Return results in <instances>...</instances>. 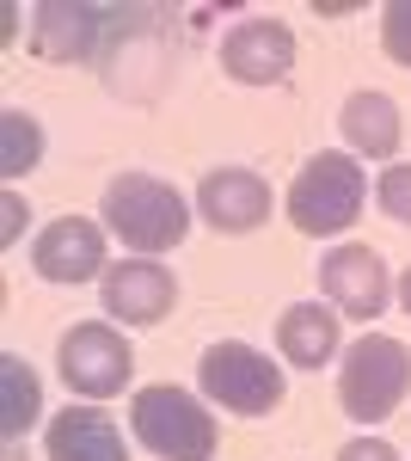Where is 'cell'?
I'll use <instances>...</instances> for the list:
<instances>
[{"label":"cell","instance_id":"6da1fadb","mask_svg":"<svg viewBox=\"0 0 411 461\" xmlns=\"http://www.w3.org/2000/svg\"><path fill=\"white\" fill-rule=\"evenodd\" d=\"M104 221H111V234H117L123 247H136V252H166L191 234L184 197L154 173L111 178V185H104Z\"/></svg>","mask_w":411,"mask_h":461},{"label":"cell","instance_id":"4fadbf2b","mask_svg":"<svg viewBox=\"0 0 411 461\" xmlns=\"http://www.w3.org/2000/svg\"><path fill=\"white\" fill-rule=\"evenodd\" d=\"M49 461H130L123 430L93 406H68L49 425Z\"/></svg>","mask_w":411,"mask_h":461},{"label":"cell","instance_id":"7c38bea8","mask_svg":"<svg viewBox=\"0 0 411 461\" xmlns=\"http://www.w3.org/2000/svg\"><path fill=\"white\" fill-rule=\"evenodd\" d=\"M338 308H326V302H295L289 314L276 320V351L282 363H295V369H319V363H332L338 357Z\"/></svg>","mask_w":411,"mask_h":461},{"label":"cell","instance_id":"44dd1931","mask_svg":"<svg viewBox=\"0 0 411 461\" xmlns=\"http://www.w3.org/2000/svg\"><path fill=\"white\" fill-rule=\"evenodd\" d=\"M19 215H25L19 191H6V221H0V240H19Z\"/></svg>","mask_w":411,"mask_h":461},{"label":"cell","instance_id":"7a4b0ae2","mask_svg":"<svg viewBox=\"0 0 411 461\" xmlns=\"http://www.w3.org/2000/svg\"><path fill=\"white\" fill-rule=\"evenodd\" d=\"M411 393V351L387 332H362L338 363V400L356 425H380Z\"/></svg>","mask_w":411,"mask_h":461},{"label":"cell","instance_id":"d6986e66","mask_svg":"<svg viewBox=\"0 0 411 461\" xmlns=\"http://www.w3.org/2000/svg\"><path fill=\"white\" fill-rule=\"evenodd\" d=\"M375 197H380V215H393V221L411 228V167H387L380 185H375Z\"/></svg>","mask_w":411,"mask_h":461},{"label":"cell","instance_id":"7402d4cb","mask_svg":"<svg viewBox=\"0 0 411 461\" xmlns=\"http://www.w3.org/2000/svg\"><path fill=\"white\" fill-rule=\"evenodd\" d=\"M399 302H406V314H411V271H406V284H399Z\"/></svg>","mask_w":411,"mask_h":461},{"label":"cell","instance_id":"9c48e42d","mask_svg":"<svg viewBox=\"0 0 411 461\" xmlns=\"http://www.w3.org/2000/svg\"><path fill=\"white\" fill-rule=\"evenodd\" d=\"M31 265H37L43 284H86V277L111 271V265H104V234L86 215L49 221V228L37 234V247H31Z\"/></svg>","mask_w":411,"mask_h":461},{"label":"cell","instance_id":"8fae6325","mask_svg":"<svg viewBox=\"0 0 411 461\" xmlns=\"http://www.w3.org/2000/svg\"><path fill=\"white\" fill-rule=\"evenodd\" d=\"M197 215L221 234H252L264 215H271V185L246 167H221L197 185Z\"/></svg>","mask_w":411,"mask_h":461},{"label":"cell","instance_id":"ffe728a7","mask_svg":"<svg viewBox=\"0 0 411 461\" xmlns=\"http://www.w3.org/2000/svg\"><path fill=\"white\" fill-rule=\"evenodd\" d=\"M338 461H399L393 443H380V437H356V443H344Z\"/></svg>","mask_w":411,"mask_h":461},{"label":"cell","instance_id":"ac0fdd59","mask_svg":"<svg viewBox=\"0 0 411 461\" xmlns=\"http://www.w3.org/2000/svg\"><path fill=\"white\" fill-rule=\"evenodd\" d=\"M380 43H387L393 62L411 68V0H387L380 6Z\"/></svg>","mask_w":411,"mask_h":461},{"label":"cell","instance_id":"3957f363","mask_svg":"<svg viewBox=\"0 0 411 461\" xmlns=\"http://www.w3.org/2000/svg\"><path fill=\"white\" fill-rule=\"evenodd\" d=\"M362 197H369V173L356 167V154H338V148H326V154H313L308 167L295 173L289 185V221L301 228V234H344L356 215H362Z\"/></svg>","mask_w":411,"mask_h":461},{"label":"cell","instance_id":"52a82bcc","mask_svg":"<svg viewBox=\"0 0 411 461\" xmlns=\"http://www.w3.org/2000/svg\"><path fill=\"white\" fill-rule=\"evenodd\" d=\"M221 68L234 74L240 86H276L295 68V32L276 19H240L234 32L221 37Z\"/></svg>","mask_w":411,"mask_h":461},{"label":"cell","instance_id":"e0dca14e","mask_svg":"<svg viewBox=\"0 0 411 461\" xmlns=\"http://www.w3.org/2000/svg\"><path fill=\"white\" fill-rule=\"evenodd\" d=\"M43 160V130L31 111H0V173L25 178Z\"/></svg>","mask_w":411,"mask_h":461},{"label":"cell","instance_id":"30bf717a","mask_svg":"<svg viewBox=\"0 0 411 461\" xmlns=\"http://www.w3.org/2000/svg\"><path fill=\"white\" fill-rule=\"evenodd\" d=\"M172 302H178V284L166 265L130 258V265L104 271V314H117L123 326H160L172 314Z\"/></svg>","mask_w":411,"mask_h":461},{"label":"cell","instance_id":"5bb4252c","mask_svg":"<svg viewBox=\"0 0 411 461\" xmlns=\"http://www.w3.org/2000/svg\"><path fill=\"white\" fill-rule=\"evenodd\" d=\"M344 142H350V154H369V160H387L393 148H399V105L387 99V93H350L344 99Z\"/></svg>","mask_w":411,"mask_h":461},{"label":"cell","instance_id":"2e32d148","mask_svg":"<svg viewBox=\"0 0 411 461\" xmlns=\"http://www.w3.org/2000/svg\"><path fill=\"white\" fill-rule=\"evenodd\" d=\"M37 412H43V393H37L31 363H19L6 351L0 357V430H6V443H19L37 425Z\"/></svg>","mask_w":411,"mask_h":461},{"label":"cell","instance_id":"277c9868","mask_svg":"<svg viewBox=\"0 0 411 461\" xmlns=\"http://www.w3.org/2000/svg\"><path fill=\"white\" fill-rule=\"evenodd\" d=\"M130 425L160 461H215V419L184 388H141L130 400Z\"/></svg>","mask_w":411,"mask_h":461},{"label":"cell","instance_id":"5b68a950","mask_svg":"<svg viewBox=\"0 0 411 461\" xmlns=\"http://www.w3.org/2000/svg\"><path fill=\"white\" fill-rule=\"evenodd\" d=\"M197 382L215 406H228V412H240V419H264L282 406V369H276L264 351H252V345H209L203 363H197Z\"/></svg>","mask_w":411,"mask_h":461},{"label":"cell","instance_id":"8992f818","mask_svg":"<svg viewBox=\"0 0 411 461\" xmlns=\"http://www.w3.org/2000/svg\"><path fill=\"white\" fill-rule=\"evenodd\" d=\"M130 375H136V351H130V339L117 326L86 320V326H74L68 339H62V382L74 393L111 400V393L130 388Z\"/></svg>","mask_w":411,"mask_h":461},{"label":"cell","instance_id":"ba28073f","mask_svg":"<svg viewBox=\"0 0 411 461\" xmlns=\"http://www.w3.org/2000/svg\"><path fill=\"white\" fill-rule=\"evenodd\" d=\"M319 289H326V302H332L338 314H350V320H375L380 308H387V295H393L387 265H380L375 247L326 252V258H319Z\"/></svg>","mask_w":411,"mask_h":461},{"label":"cell","instance_id":"9a60e30c","mask_svg":"<svg viewBox=\"0 0 411 461\" xmlns=\"http://www.w3.org/2000/svg\"><path fill=\"white\" fill-rule=\"evenodd\" d=\"M37 50L68 62V56H86L93 50V32H99V13L93 6H68V0H43L37 6Z\"/></svg>","mask_w":411,"mask_h":461}]
</instances>
